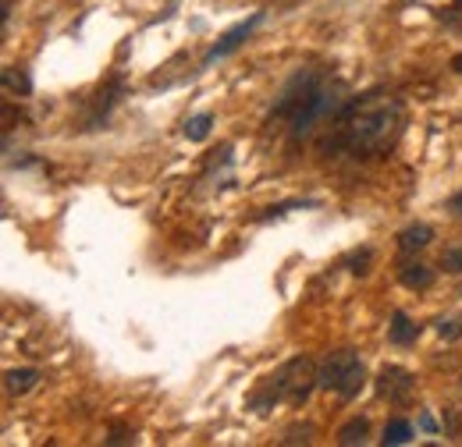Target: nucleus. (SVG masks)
<instances>
[{
  "instance_id": "18",
  "label": "nucleus",
  "mask_w": 462,
  "mask_h": 447,
  "mask_svg": "<svg viewBox=\"0 0 462 447\" xmlns=\"http://www.w3.org/2000/svg\"><path fill=\"white\" fill-rule=\"evenodd\" d=\"M441 267H445V274H462V245H448L441 252Z\"/></svg>"
},
{
  "instance_id": "9",
  "label": "nucleus",
  "mask_w": 462,
  "mask_h": 447,
  "mask_svg": "<svg viewBox=\"0 0 462 447\" xmlns=\"http://www.w3.org/2000/svg\"><path fill=\"white\" fill-rule=\"evenodd\" d=\"M430 242H434V227H430V224H409V227L399 231V249H402L405 256L427 249Z\"/></svg>"
},
{
  "instance_id": "5",
  "label": "nucleus",
  "mask_w": 462,
  "mask_h": 447,
  "mask_svg": "<svg viewBox=\"0 0 462 447\" xmlns=\"http://www.w3.org/2000/svg\"><path fill=\"white\" fill-rule=\"evenodd\" d=\"M374 388H377V394H381L384 401H392V405H409L412 394H416V377H412L405 366H384V369L377 373Z\"/></svg>"
},
{
  "instance_id": "10",
  "label": "nucleus",
  "mask_w": 462,
  "mask_h": 447,
  "mask_svg": "<svg viewBox=\"0 0 462 447\" xmlns=\"http://www.w3.org/2000/svg\"><path fill=\"white\" fill-rule=\"evenodd\" d=\"M40 384V369H32V366H22V369H7L4 373V388L7 394H14V397H22V394H29L32 388Z\"/></svg>"
},
{
  "instance_id": "8",
  "label": "nucleus",
  "mask_w": 462,
  "mask_h": 447,
  "mask_svg": "<svg viewBox=\"0 0 462 447\" xmlns=\"http://www.w3.org/2000/svg\"><path fill=\"white\" fill-rule=\"evenodd\" d=\"M416 337H420V324H412L402 309H395L392 324H388V341L399 348H409V344H416Z\"/></svg>"
},
{
  "instance_id": "1",
  "label": "nucleus",
  "mask_w": 462,
  "mask_h": 447,
  "mask_svg": "<svg viewBox=\"0 0 462 447\" xmlns=\"http://www.w3.org/2000/svg\"><path fill=\"white\" fill-rule=\"evenodd\" d=\"M405 104L388 93H366L346 100L331 117V132L324 150L346 153L352 160H377L402 139Z\"/></svg>"
},
{
  "instance_id": "11",
  "label": "nucleus",
  "mask_w": 462,
  "mask_h": 447,
  "mask_svg": "<svg viewBox=\"0 0 462 447\" xmlns=\"http://www.w3.org/2000/svg\"><path fill=\"white\" fill-rule=\"evenodd\" d=\"M366 437H370V419H366V415H356V419H348L346 426L338 430V444H342V447L366 444Z\"/></svg>"
},
{
  "instance_id": "2",
  "label": "nucleus",
  "mask_w": 462,
  "mask_h": 447,
  "mask_svg": "<svg viewBox=\"0 0 462 447\" xmlns=\"http://www.w3.org/2000/svg\"><path fill=\"white\" fill-rule=\"evenodd\" d=\"M342 104H346L342 82L331 78L328 71L310 68V71H299L289 86H285L282 100H278L274 111H271V124H274V121H285L289 139L299 142V139H306L320 121L335 117Z\"/></svg>"
},
{
  "instance_id": "4",
  "label": "nucleus",
  "mask_w": 462,
  "mask_h": 447,
  "mask_svg": "<svg viewBox=\"0 0 462 447\" xmlns=\"http://www.w3.org/2000/svg\"><path fill=\"white\" fill-rule=\"evenodd\" d=\"M320 388L331 394H338L342 401L359 397V391L366 388V366L352 348H338L324 359L320 366Z\"/></svg>"
},
{
  "instance_id": "14",
  "label": "nucleus",
  "mask_w": 462,
  "mask_h": 447,
  "mask_svg": "<svg viewBox=\"0 0 462 447\" xmlns=\"http://www.w3.org/2000/svg\"><path fill=\"white\" fill-rule=\"evenodd\" d=\"M4 89L18 93V96H29L32 93V78L25 71H14V68H4Z\"/></svg>"
},
{
  "instance_id": "17",
  "label": "nucleus",
  "mask_w": 462,
  "mask_h": 447,
  "mask_svg": "<svg viewBox=\"0 0 462 447\" xmlns=\"http://www.w3.org/2000/svg\"><path fill=\"white\" fill-rule=\"evenodd\" d=\"M313 433H317V430H313V423H302V426H289V430H285V437H282L278 444H282V447L313 444Z\"/></svg>"
},
{
  "instance_id": "3",
  "label": "nucleus",
  "mask_w": 462,
  "mask_h": 447,
  "mask_svg": "<svg viewBox=\"0 0 462 447\" xmlns=\"http://www.w3.org/2000/svg\"><path fill=\"white\" fill-rule=\"evenodd\" d=\"M317 388H320V369L313 366V359L295 355L285 366H278L274 377H267L256 391L249 394V408H253L256 415H267L274 405H291V408H299V405L310 401V394L317 391Z\"/></svg>"
},
{
  "instance_id": "13",
  "label": "nucleus",
  "mask_w": 462,
  "mask_h": 447,
  "mask_svg": "<svg viewBox=\"0 0 462 447\" xmlns=\"http://www.w3.org/2000/svg\"><path fill=\"white\" fill-rule=\"evenodd\" d=\"M384 444L392 447H402L412 441V423H405V419H392L388 426H384V437H381Z\"/></svg>"
},
{
  "instance_id": "21",
  "label": "nucleus",
  "mask_w": 462,
  "mask_h": 447,
  "mask_svg": "<svg viewBox=\"0 0 462 447\" xmlns=\"http://www.w3.org/2000/svg\"><path fill=\"white\" fill-rule=\"evenodd\" d=\"M128 441H132V433H128L125 426H115L111 437H107V444H128Z\"/></svg>"
},
{
  "instance_id": "23",
  "label": "nucleus",
  "mask_w": 462,
  "mask_h": 447,
  "mask_svg": "<svg viewBox=\"0 0 462 447\" xmlns=\"http://www.w3.org/2000/svg\"><path fill=\"white\" fill-rule=\"evenodd\" d=\"M448 210H452L456 217H462V192H459V196H452V203H448Z\"/></svg>"
},
{
  "instance_id": "24",
  "label": "nucleus",
  "mask_w": 462,
  "mask_h": 447,
  "mask_svg": "<svg viewBox=\"0 0 462 447\" xmlns=\"http://www.w3.org/2000/svg\"><path fill=\"white\" fill-rule=\"evenodd\" d=\"M452 68H456V71L462 75V54H459V57H452Z\"/></svg>"
},
{
  "instance_id": "15",
  "label": "nucleus",
  "mask_w": 462,
  "mask_h": 447,
  "mask_svg": "<svg viewBox=\"0 0 462 447\" xmlns=\"http://www.w3.org/2000/svg\"><path fill=\"white\" fill-rule=\"evenodd\" d=\"M370 263H374V249H356V252H348L346 256L348 274H359V278L370 274Z\"/></svg>"
},
{
  "instance_id": "6",
  "label": "nucleus",
  "mask_w": 462,
  "mask_h": 447,
  "mask_svg": "<svg viewBox=\"0 0 462 447\" xmlns=\"http://www.w3.org/2000/svg\"><path fill=\"white\" fill-rule=\"evenodd\" d=\"M260 22H263V11H253V14L245 18V22L231 25L228 32H225V36H221V40H217V43H214L210 50H207V57H203V68H210L214 60H225L228 54H235V50H238V47H242V43H245V40L253 36V29H256Z\"/></svg>"
},
{
  "instance_id": "12",
  "label": "nucleus",
  "mask_w": 462,
  "mask_h": 447,
  "mask_svg": "<svg viewBox=\"0 0 462 447\" xmlns=\"http://www.w3.org/2000/svg\"><path fill=\"white\" fill-rule=\"evenodd\" d=\"M210 124H214V114H196L185 121V139L189 142H207L210 139Z\"/></svg>"
},
{
  "instance_id": "25",
  "label": "nucleus",
  "mask_w": 462,
  "mask_h": 447,
  "mask_svg": "<svg viewBox=\"0 0 462 447\" xmlns=\"http://www.w3.org/2000/svg\"><path fill=\"white\" fill-rule=\"evenodd\" d=\"M459 7H462V0H459Z\"/></svg>"
},
{
  "instance_id": "22",
  "label": "nucleus",
  "mask_w": 462,
  "mask_h": 447,
  "mask_svg": "<svg viewBox=\"0 0 462 447\" xmlns=\"http://www.w3.org/2000/svg\"><path fill=\"white\" fill-rule=\"evenodd\" d=\"M420 430H427V433H438V423H434L430 415H420Z\"/></svg>"
},
{
  "instance_id": "20",
  "label": "nucleus",
  "mask_w": 462,
  "mask_h": 447,
  "mask_svg": "<svg viewBox=\"0 0 462 447\" xmlns=\"http://www.w3.org/2000/svg\"><path fill=\"white\" fill-rule=\"evenodd\" d=\"M445 415H448V419H445V423H448V426H445V433H448V437H459V430H462V415H459V412H456V408H448Z\"/></svg>"
},
{
  "instance_id": "16",
  "label": "nucleus",
  "mask_w": 462,
  "mask_h": 447,
  "mask_svg": "<svg viewBox=\"0 0 462 447\" xmlns=\"http://www.w3.org/2000/svg\"><path fill=\"white\" fill-rule=\"evenodd\" d=\"M434 331L445 337V341H462V313H452V316L434 320Z\"/></svg>"
},
{
  "instance_id": "7",
  "label": "nucleus",
  "mask_w": 462,
  "mask_h": 447,
  "mask_svg": "<svg viewBox=\"0 0 462 447\" xmlns=\"http://www.w3.org/2000/svg\"><path fill=\"white\" fill-rule=\"evenodd\" d=\"M399 284L409 287V291H427L434 284V270L420 260H409V263H399Z\"/></svg>"
},
{
  "instance_id": "19",
  "label": "nucleus",
  "mask_w": 462,
  "mask_h": 447,
  "mask_svg": "<svg viewBox=\"0 0 462 447\" xmlns=\"http://www.w3.org/2000/svg\"><path fill=\"white\" fill-rule=\"evenodd\" d=\"M295 206H310V203H302V199H289V203H278V206H271L267 214H260V221H274V217H282V214H289Z\"/></svg>"
}]
</instances>
